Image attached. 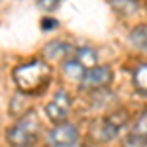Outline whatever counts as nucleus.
Here are the masks:
<instances>
[{"label":"nucleus","instance_id":"6","mask_svg":"<svg viewBox=\"0 0 147 147\" xmlns=\"http://www.w3.org/2000/svg\"><path fill=\"white\" fill-rule=\"evenodd\" d=\"M127 124V114L125 112H116V114H110L104 122H102V137L106 139V141H110L114 137H118L120 134V129Z\"/></svg>","mask_w":147,"mask_h":147},{"label":"nucleus","instance_id":"1","mask_svg":"<svg viewBox=\"0 0 147 147\" xmlns=\"http://www.w3.org/2000/svg\"><path fill=\"white\" fill-rule=\"evenodd\" d=\"M53 71L41 59L28 61L20 67L14 69V82L18 86V90L26 96H35L39 92L47 88V84L51 82Z\"/></svg>","mask_w":147,"mask_h":147},{"label":"nucleus","instance_id":"12","mask_svg":"<svg viewBox=\"0 0 147 147\" xmlns=\"http://www.w3.org/2000/svg\"><path fill=\"white\" fill-rule=\"evenodd\" d=\"M63 73L67 77H71L73 80H80V77L84 75V69L80 67L75 59H65L63 61Z\"/></svg>","mask_w":147,"mask_h":147},{"label":"nucleus","instance_id":"9","mask_svg":"<svg viewBox=\"0 0 147 147\" xmlns=\"http://www.w3.org/2000/svg\"><path fill=\"white\" fill-rule=\"evenodd\" d=\"M73 59L79 63L80 67L84 69H92L94 65H98V53L92 49V47H80L73 53Z\"/></svg>","mask_w":147,"mask_h":147},{"label":"nucleus","instance_id":"3","mask_svg":"<svg viewBox=\"0 0 147 147\" xmlns=\"http://www.w3.org/2000/svg\"><path fill=\"white\" fill-rule=\"evenodd\" d=\"M114 79V73L108 65H94L92 69H86L80 77V88L84 90H102L106 88Z\"/></svg>","mask_w":147,"mask_h":147},{"label":"nucleus","instance_id":"4","mask_svg":"<svg viewBox=\"0 0 147 147\" xmlns=\"http://www.w3.org/2000/svg\"><path fill=\"white\" fill-rule=\"evenodd\" d=\"M71 106H73V100H71L69 92L67 90H57L55 96L47 102L45 114H47V118H49L51 122L61 124V122L67 120V116L71 114Z\"/></svg>","mask_w":147,"mask_h":147},{"label":"nucleus","instance_id":"2","mask_svg":"<svg viewBox=\"0 0 147 147\" xmlns=\"http://www.w3.org/2000/svg\"><path fill=\"white\" fill-rule=\"evenodd\" d=\"M39 120L34 112L24 114L22 118L10 127L8 143L12 147H32L39 137Z\"/></svg>","mask_w":147,"mask_h":147},{"label":"nucleus","instance_id":"8","mask_svg":"<svg viewBox=\"0 0 147 147\" xmlns=\"http://www.w3.org/2000/svg\"><path fill=\"white\" fill-rule=\"evenodd\" d=\"M75 53V49L69 45V43H63V41H53V43H49L45 49V55L47 59H51V61H65L69 55H73Z\"/></svg>","mask_w":147,"mask_h":147},{"label":"nucleus","instance_id":"5","mask_svg":"<svg viewBox=\"0 0 147 147\" xmlns=\"http://www.w3.org/2000/svg\"><path fill=\"white\" fill-rule=\"evenodd\" d=\"M79 141V129L73 124H57L49 136H47V145L49 147H75Z\"/></svg>","mask_w":147,"mask_h":147},{"label":"nucleus","instance_id":"11","mask_svg":"<svg viewBox=\"0 0 147 147\" xmlns=\"http://www.w3.org/2000/svg\"><path fill=\"white\" fill-rule=\"evenodd\" d=\"M129 41H131L137 49L147 51V26H137L136 30L131 32V35H129Z\"/></svg>","mask_w":147,"mask_h":147},{"label":"nucleus","instance_id":"7","mask_svg":"<svg viewBox=\"0 0 147 147\" xmlns=\"http://www.w3.org/2000/svg\"><path fill=\"white\" fill-rule=\"evenodd\" d=\"M145 143H147V112L129 129V136L125 137L124 147H145Z\"/></svg>","mask_w":147,"mask_h":147},{"label":"nucleus","instance_id":"13","mask_svg":"<svg viewBox=\"0 0 147 147\" xmlns=\"http://www.w3.org/2000/svg\"><path fill=\"white\" fill-rule=\"evenodd\" d=\"M110 2H112V8L122 16H127L137 10V0H110Z\"/></svg>","mask_w":147,"mask_h":147},{"label":"nucleus","instance_id":"10","mask_svg":"<svg viewBox=\"0 0 147 147\" xmlns=\"http://www.w3.org/2000/svg\"><path fill=\"white\" fill-rule=\"evenodd\" d=\"M134 86L139 92L147 94V63H139L134 69Z\"/></svg>","mask_w":147,"mask_h":147},{"label":"nucleus","instance_id":"15","mask_svg":"<svg viewBox=\"0 0 147 147\" xmlns=\"http://www.w3.org/2000/svg\"><path fill=\"white\" fill-rule=\"evenodd\" d=\"M41 26H43V30H47V28H55L57 22H55V20H51V18H45V20L41 22Z\"/></svg>","mask_w":147,"mask_h":147},{"label":"nucleus","instance_id":"14","mask_svg":"<svg viewBox=\"0 0 147 147\" xmlns=\"http://www.w3.org/2000/svg\"><path fill=\"white\" fill-rule=\"evenodd\" d=\"M61 2H63V0H39V8L45 10V12H53Z\"/></svg>","mask_w":147,"mask_h":147}]
</instances>
